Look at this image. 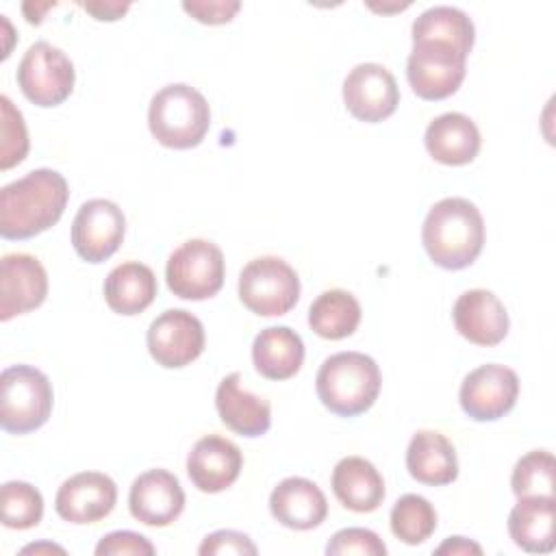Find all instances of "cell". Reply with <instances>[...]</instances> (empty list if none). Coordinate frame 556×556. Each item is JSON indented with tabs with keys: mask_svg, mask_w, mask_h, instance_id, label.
Instances as JSON below:
<instances>
[{
	"mask_svg": "<svg viewBox=\"0 0 556 556\" xmlns=\"http://www.w3.org/2000/svg\"><path fill=\"white\" fill-rule=\"evenodd\" d=\"M70 187L63 174L41 167L0 191V235L22 241L52 228L67 204Z\"/></svg>",
	"mask_w": 556,
	"mask_h": 556,
	"instance_id": "cell-1",
	"label": "cell"
},
{
	"mask_svg": "<svg viewBox=\"0 0 556 556\" xmlns=\"http://www.w3.org/2000/svg\"><path fill=\"white\" fill-rule=\"evenodd\" d=\"M308 324L321 339H345L361 324V304L350 291L328 289L313 300L308 308Z\"/></svg>",
	"mask_w": 556,
	"mask_h": 556,
	"instance_id": "cell-28",
	"label": "cell"
},
{
	"mask_svg": "<svg viewBox=\"0 0 556 556\" xmlns=\"http://www.w3.org/2000/svg\"><path fill=\"white\" fill-rule=\"evenodd\" d=\"M83 9L100 22H113V20H119L130 9V4L128 2L124 4L122 2H83Z\"/></svg>",
	"mask_w": 556,
	"mask_h": 556,
	"instance_id": "cell-37",
	"label": "cell"
},
{
	"mask_svg": "<svg viewBox=\"0 0 556 556\" xmlns=\"http://www.w3.org/2000/svg\"><path fill=\"white\" fill-rule=\"evenodd\" d=\"M252 361L263 378L287 380L295 376L304 363V341L289 326L263 328L254 337Z\"/></svg>",
	"mask_w": 556,
	"mask_h": 556,
	"instance_id": "cell-25",
	"label": "cell"
},
{
	"mask_svg": "<svg viewBox=\"0 0 556 556\" xmlns=\"http://www.w3.org/2000/svg\"><path fill=\"white\" fill-rule=\"evenodd\" d=\"M74 63L61 48L48 41L33 43L17 65V85L22 93L43 109L63 104L74 89Z\"/></svg>",
	"mask_w": 556,
	"mask_h": 556,
	"instance_id": "cell-8",
	"label": "cell"
},
{
	"mask_svg": "<svg viewBox=\"0 0 556 556\" xmlns=\"http://www.w3.org/2000/svg\"><path fill=\"white\" fill-rule=\"evenodd\" d=\"M130 515L152 528L174 523L185 508V491L167 469H148L132 480L128 493Z\"/></svg>",
	"mask_w": 556,
	"mask_h": 556,
	"instance_id": "cell-15",
	"label": "cell"
},
{
	"mask_svg": "<svg viewBox=\"0 0 556 556\" xmlns=\"http://www.w3.org/2000/svg\"><path fill=\"white\" fill-rule=\"evenodd\" d=\"M554 476H556V463L552 452L534 450L515 463L510 486L517 497H532V495L554 497Z\"/></svg>",
	"mask_w": 556,
	"mask_h": 556,
	"instance_id": "cell-31",
	"label": "cell"
},
{
	"mask_svg": "<svg viewBox=\"0 0 556 556\" xmlns=\"http://www.w3.org/2000/svg\"><path fill=\"white\" fill-rule=\"evenodd\" d=\"M226 263L222 250L206 239H189L176 248L165 267V280L174 295L182 300L213 298L224 285Z\"/></svg>",
	"mask_w": 556,
	"mask_h": 556,
	"instance_id": "cell-7",
	"label": "cell"
},
{
	"mask_svg": "<svg viewBox=\"0 0 556 556\" xmlns=\"http://www.w3.org/2000/svg\"><path fill=\"white\" fill-rule=\"evenodd\" d=\"M243 467L241 450L219 434H206L195 441L187 456V473L202 493H219L239 478Z\"/></svg>",
	"mask_w": 556,
	"mask_h": 556,
	"instance_id": "cell-18",
	"label": "cell"
},
{
	"mask_svg": "<svg viewBox=\"0 0 556 556\" xmlns=\"http://www.w3.org/2000/svg\"><path fill=\"white\" fill-rule=\"evenodd\" d=\"M48 274L30 254H7L0 261V319L9 321L43 304Z\"/></svg>",
	"mask_w": 556,
	"mask_h": 556,
	"instance_id": "cell-16",
	"label": "cell"
},
{
	"mask_svg": "<svg viewBox=\"0 0 556 556\" xmlns=\"http://www.w3.org/2000/svg\"><path fill=\"white\" fill-rule=\"evenodd\" d=\"M182 9L202 24H226L241 9L237 0H185Z\"/></svg>",
	"mask_w": 556,
	"mask_h": 556,
	"instance_id": "cell-36",
	"label": "cell"
},
{
	"mask_svg": "<svg viewBox=\"0 0 556 556\" xmlns=\"http://www.w3.org/2000/svg\"><path fill=\"white\" fill-rule=\"evenodd\" d=\"M52 384L33 365H11L0 374V426L11 434L39 430L52 413Z\"/></svg>",
	"mask_w": 556,
	"mask_h": 556,
	"instance_id": "cell-5",
	"label": "cell"
},
{
	"mask_svg": "<svg viewBox=\"0 0 556 556\" xmlns=\"http://www.w3.org/2000/svg\"><path fill=\"white\" fill-rule=\"evenodd\" d=\"M30 552H35V554H39V552H56V554H65V549H63V547H59V545H50V543L26 545V547L22 549V554H30Z\"/></svg>",
	"mask_w": 556,
	"mask_h": 556,
	"instance_id": "cell-39",
	"label": "cell"
},
{
	"mask_svg": "<svg viewBox=\"0 0 556 556\" xmlns=\"http://www.w3.org/2000/svg\"><path fill=\"white\" fill-rule=\"evenodd\" d=\"M0 169H9L26 159L28 132L22 113L13 106L9 96H0Z\"/></svg>",
	"mask_w": 556,
	"mask_h": 556,
	"instance_id": "cell-32",
	"label": "cell"
},
{
	"mask_svg": "<svg viewBox=\"0 0 556 556\" xmlns=\"http://www.w3.org/2000/svg\"><path fill=\"white\" fill-rule=\"evenodd\" d=\"M467 56L450 43L417 41L406 61V78L421 100H443L458 91Z\"/></svg>",
	"mask_w": 556,
	"mask_h": 556,
	"instance_id": "cell-9",
	"label": "cell"
},
{
	"mask_svg": "<svg viewBox=\"0 0 556 556\" xmlns=\"http://www.w3.org/2000/svg\"><path fill=\"white\" fill-rule=\"evenodd\" d=\"M380 382V369L371 356L363 352H337L321 363L315 389L330 413L356 417L374 406Z\"/></svg>",
	"mask_w": 556,
	"mask_h": 556,
	"instance_id": "cell-3",
	"label": "cell"
},
{
	"mask_svg": "<svg viewBox=\"0 0 556 556\" xmlns=\"http://www.w3.org/2000/svg\"><path fill=\"white\" fill-rule=\"evenodd\" d=\"M421 243L430 261L443 269L469 267L484 245V219L465 198H443L426 215Z\"/></svg>",
	"mask_w": 556,
	"mask_h": 556,
	"instance_id": "cell-2",
	"label": "cell"
},
{
	"mask_svg": "<svg viewBox=\"0 0 556 556\" xmlns=\"http://www.w3.org/2000/svg\"><path fill=\"white\" fill-rule=\"evenodd\" d=\"M428 154L443 165H467L480 152V130L463 113L450 111L434 117L424 135Z\"/></svg>",
	"mask_w": 556,
	"mask_h": 556,
	"instance_id": "cell-21",
	"label": "cell"
},
{
	"mask_svg": "<svg viewBox=\"0 0 556 556\" xmlns=\"http://www.w3.org/2000/svg\"><path fill=\"white\" fill-rule=\"evenodd\" d=\"M271 517L291 530H313L328 515L324 491L306 478H285L269 495Z\"/></svg>",
	"mask_w": 556,
	"mask_h": 556,
	"instance_id": "cell-19",
	"label": "cell"
},
{
	"mask_svg": "<svg viewBox=\"0 0 556 556\" xmlns=\"http://www.w3.org/2000/svg\"><path fill=\"white\" fill-rule=\"evenodd\" d=\"M126 217L122 208L104 198L87 200L72 222V245L87 263H102L124 241Z\"/></svg>",
	"mask_w": 556,
	"mask_h": 556,
	"instance_id": "cell-11",
	"label": "cell"
},
{
	"mask_svg": "<svg viewBox=\"0 0 556 556\" xmlns=\"http://www.w3.org/2000/svg\"><path fill=\"white\" fill-rule=\"evenodd\" d=\"M330 482L337 500L354 513H371L384 500V480L363 456L341 458L332 469Z\"/></svg>",
	"mask_w": 556,
	"mask_h": 556,
	"instance_id": "cell-24",
	"label": "cell"
},
{
	"mask_svg": "<svg viewBox=\"0 0 556 556\" xmlns=\"http://www.w3.org/2000/svg\"><path fill=\"white\" fill-rule=\"evenodd\" d=\"M215 406L226 428L241 437H261L271 426V406L267 400L241 387V374L226 376L215 393Z\"/></svg>",
	"mask_w": 556,
	"mask_h": 556,
	"instance_id": "cell-20",
	"label": "cell"
},
{
	"mask_svg": "<svg viewBox=\"0 0 556 556\" xmlns=\"http://www.w3.org/2000/svg\"><path fill=\"white\" fill-rule=\"evenodd\" d=\"M406 469L421 484H452L458 476L456 450L441 432L419 430L406 447Z\"/></svg>",
	"mask_w": 556,
	"mask_h": 556,
	"instance_id": "cell-22",
	"label": "cell"
},
{
	"mask_svg": "<svg viewBox=\"0 0 556 556\" xmlns=\"http://www.w3.org/2000/svg\"><path fill=\"white\" fill-rule=\"evenodd\" d=\"M556 500L545 495L519 497L508 515V534L517 547L530 554H549L554 539Z\"/></svg>",
	"mask_w": 556,
	"mask_h": 556,
	"instance_id": "cell-23",
	"label": "cell"
},
{
	"mask_svg": "<svg viewBox=\"0 0 556 556\" xmlns=\"http://www.w3.org/2000/svg\"><path fill=\"white\" fill-rule=\"evenodd\" d=\"M156 549L154 545L143 536L137 534L132 530H117V532H109L106 536L100 539V543L96 545V556H152Z\"/></svg>",
	"mask_w": 556,
	"mask_h": 556,
	"instance_id": "cell-34",
	"label": "cell"
},
{
	"mask_svg": "<svg viewBox=\"0 0 556 556\" xmlns=\"http://www.w3.org/2000/svg\"><path fill=\"white\" fill-rule=\"evenodd\" d=\"M117 502L115 482L100 471H80L67 478L54 497L61 519L83 526L104 519Z\"/></svg>",
	"mask_w": 556,
	"mask_h": 556,
	"instance_id": "cell-14",
	"label": "cell"
},
{
	"mask_svg": "<svg viewBox=\"0 0 556 556\" xmlns=\"http://www.w3.org/2000/svg\"><path fill=\"white\" fill-rule=\"evenodd\" d=\"M239 298L245 308L261 317L289 313L300 300L295 269L278 256H258L239 274Z\"/></svg>",
	"mask_w": 556,
	"mask_h": 556,
	"instance_id": "cell-6",
	"label": "cell"
},
{
	"mask_svg": "<svg viewBox=\"0 0 556 556\" xmlns=\"http://www.w3.org/2000/svg\"><path fill=\"white\" fill-rule=\"evenodd\" d=\"M152 137L174 150H189L202 143L211 126L206 98L191 85L174 83L159 89L148 109Z\"/></svg>",
	"mask_w": 556,
	"mask_h": 556,
	"instance_id": "cell-4",
	"label": "cell"
},
{
	"mask_svg": "<svg viewBox=\"0 0 556 556\" xmlns=\"http://www.w3.org/2000/svg\"><path fill=\"white\" fill-rule=\"evenodd\" d=\"M258 549L252 543V539L237 530H217L204 536L202 545L198 547V554L202 556H222V554H250L254 556Z\"/></svg>",
	"mask_w": 556,
	"mask_h": 556,
	"instance_id": "cell-35",
	"label": "cell"
},
{
	"mask_svg": "<svg viewBox=\"0 0 556 556\" xmlns=\"http://www.w3.org/2000/svg\"><path fill=\"white\" fill-rule=\"evenodd\" d=\"M519 395L517 374L497 363L480 365L460 384L458 402L473 421H495L513 410Z\"/></svg>",
	"mask_w": 556,
	"mask_h": 556,
	"instance_id": "cell-10",
	"label": "cell"
},
{
	"mask_svg": "<svg viewBox=\"0 0 556 556\" xmlns=\"http://www.w3.org/2000/svg\"><path fill=\"white\" fill-rule=\"evenodd\" d=\"M146 341L156 365L178 369L204 352V326L189 311L169 308L150 324Z\"/></svg>",
	"mask_w": 556,
	"mask_h": 556,
	"instance_id": "cell-12",
	"label": "cell"
},
{
	"mask_svg": "<svg viewBox=\"0 0 556 556\" xmlns=\"http://www.w3.org/2000/svg\"><path fill=\"white\" fill-rule=\"evenodd\" d=\"M434 552L437 554H482V547L465 536H447Z\"/></svg>",
	"mask_w": 556,
	"mask_h": 556,
	"instance_id": "cell-38",
	"label": "cell"
},
{
	"mask_svg": "<svg viewBox=\"0 0 556 556\" xmlns=\"http://www.w3.org/2000/svg\"><path fill=\"white\" fill-rule=\"evenodd\" d=\"M452 317L460 337L484 348L502 343L510 326L506 306L486 289H469L458 295Z\"/></svg>",
	"mask_w": 556,
	"mask_h": 556,
	"instance_id": "cell-17",
	"label": "cell"
},
{
	"mask_svg": "<svg viewBox=\"0 0 556 556\" xmlns=\"http://www.w3.org/2000/svg\"><path fill=\"white\" fill-rule=\"evenodd\" d=\"M389 521L391 532L402 543L419 545L437 530V510L426 497L417 493H406L393 504Z\"/></svg>",
	"mask_w": 556,
	"mask_h": 556,
	"instance_id": "cell-29",
	"label": "cell"
},
{
	"mask_svg": "<svg viewBox=\"0 0 556 556\" xmlns=\"http://www.w3.org/2000/svg\"><path fill=\"white\" fill-rule=\"evenodd\" d=\"M154 298L156 276L139 261L117 265L104 280V300L117 315H139L154 302Z\"/></svg>",
	"mask_w": 556,
	"mask_h": 556,
	"instance_id": "cell-26",
	"label": "cell"
},
{
	"mask_svg": "<svg viewBox=\"0 0 556 556\" xmlns=\"http://www.w3.org/2000/svg\"><path fill=\"white\" fill-rule=\"evenodd\" d=\"M343 102L356 119L376 124L395 113L400 89L384 65L358 63L343 80Z\"/></svg>",
	"mask_w": 556,
	"mask_h": 556,
	"instance_id": "cell-13",
	"label": "cell"
},
{
	"mask_svg": "<svg viewBox=\"0 0 556 556\" xmlns=\"http://www.w3.org/2000/svg\"><path fill=\"white\" fill-rule=\"evenodd\" d=\"M413 43L441 41L454 46L465 56L473 48L476 28L471 17L456 7H430L413 22Z\"/></svg>",
	"mask_w": 556,
	"mask_h": 556,
	"instance_id": "cell-27",
	"label": "cell"
},
{
	"mask_svg": "<svg viewBox=\"0 0 556 556\" xmlns=\"http://www.w3.org/2000/svg\"><path fill=\"white\" fill-rule=\"evenodd\" d=\"M328 556H350V554H361V556H384L387 545L384 541L367 528H343L332 534V539L326 545Z\"/></svg>",
	"mask_w": 556,
	"mask_h": 556,
	"instance_id": "cell-33",
	"label": "cell"
},
{
	"mask_svg": "<svg viewBox=\"0 0 556 556\" xmlns=\"http://www.w3.org/2000/svg\"><path fill=\"white\" fill-rule=\"evenodd\" d=\"M43 517V497L37 486L9 480L0 489V519L7 528L28 530L37 526Z\"/></svg>",
	"mask_w": 556,
	"mask_h": 556,
	"instance_id": "cell-30",
	"label": "cell"
}]
</instances>
